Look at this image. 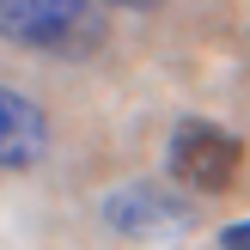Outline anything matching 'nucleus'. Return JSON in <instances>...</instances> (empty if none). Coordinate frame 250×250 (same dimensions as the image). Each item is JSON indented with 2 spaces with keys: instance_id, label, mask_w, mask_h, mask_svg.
I'll list each match as a JSON object with an SVG mask.
<instances>
[{
  "instance_id": "f257e3e1",
  "label": "nucleus",
  "mask_w": 250,
  "mask_h": 250,
  "mask_svg": "<svg viewBox=\"0 0 250 250\" xmlns=\"http://www.w3.org/2000/svg\"><path fill=\"white\" fill-rule=\"evenodd\" d=\"M0 37L43 55H85L104 37L92 0H0Z\"/></svg>"
},
{
  "instance_id": "f03ea898",
  "label": "nucleus",
  "mask_w": 250,
  "mask_h": 250,
  "mask_svg": "<svg viewBox=\"0 0 250 250\" xmlns=\"http://www.w3.org/2000/svg\"><path fill=\"white\" fill-rule=\"evenodd\" d=\"M238 165H244V146L226 128H214V122H177V134H171V177L177 183H189L202 195H220V189H232Z\"/></svg>"
},
{
  "instance_id": "7ed1b4c3",
  "label": "nucleus",
  "mask_w": 250,
  "mask_h": 250,
  "mask_svg": "<svg viewBox=\"0 0 250 250\" xmlns=\"http://www.w3.org/2000/svg\"><path fill=\"white\" fill-rule=\"evenodd\" d=\"M104 220L122 238H177V232H189V208L171 189H159V183H122V189H110Z\"/></svg>"
},
{
  "instance_id": "20e7f679",
  "label": "nucleus",
  "mask_w": 250,
  "mask_h": 250,
  "mask_svg": "<svg viewBox=\"0 0 250 250\" xmlns=\"http://www.w3.org/2000/svg\"><path fill=\"white\" fill-rule=\"evenodd\" d=\"M49 146V116L24 92L0 85V171H31Z\"/></svg>"
},
{
  "instance_id": "39448f33",
  "label": "nucleus",
  "mask_w": 250,
  "mask_h": 250,
  "mask_svg": "<svg viewBox=\"0 0 250 250\" xmlns=\"http://www.w3.org/2000/svg\"><path fill=\"white\" fill-rule=\"evenodd\" d=\"M220 250H250V220H244V226H226V232H220Z\"/></svg>"
},
{
  "instance_id": "423d86ee",
  "label": "nucleus",
  "mask_w": 250,
  "mask_h": 250,
  "mask_svg": "<svg viewBox=\"0 0 250 250\" xmlns=\"http://www.w3.org/2000/svg\"><path fill=\"white\" fill-rule=\"evenodd\" d=\"M116 6H128V12H146V6H159V0H116Z\"/></svg>"
}]
</instances>
